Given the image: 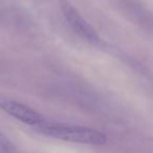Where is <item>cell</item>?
Returning <instances> with one entry per match:
<instances>
[{"label": "cell", "mask_w": 153, "mask_h": 153, "mask_svg": "<svg viewBox=\"0 0 153 153\" xmlns=\"http://www.w3.org/2000/svg\"><path fill=\"white\" fill-rule=\"evenodd\" d=\"M0 153H18L15 145L0 131Z\"/></svg>", "instance_id": "4"}, {"label": "cell", "mask_w": 153, "mask_h": 153, "mask_svg": "<svg viewBox=\"0 0 153 153\" xmlns=\"http://www.w3.org/2000/svg\"><path fill=\"white\" fill-rule=\"evenodd\" d=\"M59 4L64 18L76 35H79L82 39L94 45L102 43L98 32L84 19L81 13L68 0H59Z\"/></svg>", "instance_id": "2"}, {"label": "cell", "mask_w": 153, "mask_h": 153, "mask_svg": "<svg viewBox=\"0 0 153 153\" xmlns=\"http://www.w3.org/2000/svg\"><path fill=\"white\" fill-rule=\"evenodd\" d=\"M0 109L18 121L32 127H36L46 121L45 117L35 109L3 94H0Z\"/></svg>", "instance_id": "3"}, {"label": "cell", "mask_w": 153, "mask_h": 153, "mask_svg": "<svg viewBox=\"0 0 153 153\" xmlns=\"http://www.w3.org/2000/svg\"><path fill=\"white\" fill-rule=\"evenodd\" d=\"M34 129L42 135L76 144L102 146L108 142V137L105 133L83 126L49 123L45 121L44 123L34 127Z\"/></svg>", "instance_id": "1"}]
</instances>
